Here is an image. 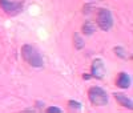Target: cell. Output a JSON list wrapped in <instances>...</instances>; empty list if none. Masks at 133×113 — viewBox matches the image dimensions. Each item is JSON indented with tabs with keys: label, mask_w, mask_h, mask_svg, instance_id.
<instances>
[{
	"label": "cell",
	"mask_w": 133,
	"mask_h": 113,
	"mask_svg": "<svg viewBox=\"0 0 133 113\" xmlns=\"http://www.w3.org/2000/svg\"><path fill=\"white\" fill-rule=\"evenodd\" d=\"M0 8L9 16H15L23 11V5L12 0H0Z\"/></svg>",
	"instance_id": "277c9868"
},
{
	"label": "cell",
	"mask_w": 133,
	"mask_h": 113,
	"mask_svg": "<svg viewBox=\"0 0 133 113\" xmlns=\"http://www.w3.org/2000/svg\"><path fill=\"white\" fill-rule=\"evenodd\" d=\"M96 23L97 27L103 31H109L113 27V16L112 12L107 8H100L96 15Z\"/></svg>",
	"instance_id": "3957f363"
},
{
	"label": "cell",
	"mask_w": 133,
	"mask_h": 113,
	"mask_svg": "<svg viewBox=\"0 0 133 113\" xmlns=\"http://www.w3.org/2000/svg\"><path fill=\"white\" fill-rule=\"evenodd\" d=\"M132 84V78L127 72H120L116 78V85L121 89H128Z\"/></svg>",
	"instance_id": "8992f818"
},
{
	"label": "cell",
	"mask_w": 133,
	"mask_h": 113,
	"mask_svg": "<svg viewBox=\"0 0 133 113\" xmlns=\"http://www.w3.org/2000/svg\"><path fill=\"white\" fill-rule=\"evenodd\" d=\"M113 52H115L116 56H118L120 59H123V60L128 59V52H127V49L124 47H115L113 48Z\"/></svg>",
	"instance_id": "30bf717a"
},
{
	"label": "cell",
	"mask_w": 133,
	"mask_h": 113,
	"mask_svg": "<svg viewBox=\"0 0 133 113\" xmlns=\"http://www.w3.org/2000/svg\"><path fill=\"white\" fill-rule=\"evenodd\" d=\"M21 56L25 63H28L31 67H35V68H41L44 61L41 55L37 52V49L35 47H32L29 44H24L21 47Z\"/></svg>",
	"instance_id": "6da1fadb"
},
{
	"label": "cell",
	"mask_w": 133,
	"mask_h": 113,
	"mask_svg": "<svg viewBox=\"0 0 133 113\" xmlns=\"http://www.w3.org/2000/svg\"><path fill=\"white\" fill-rule=\"evenodd\" d=\"M45 110H47L48 113H61V112H63L61 108H57V107H48Z\"/></svg>",
	"instance_id": "7c38bea8"
},
{
	"label": "cell",
	"mask_w": 133,
	"mask_h": 113,
	"mask_svg": "<svg viewBox=\"0 0 133 113\" xmlns=\"http://www.w3.org/2000/svg\"><path fill=\"white\" fill-rule=\"evenodd\" d=\"M92 76L91 75H84V78H85V80H88V78H91Z\"/></svg>",
	"instance_id": "5bb4252c"
},
{
	"label": "cell",
	"mask_w": 133,
	"mask_h": 113,
	"mask_svg": "<svg viewBox=\"0 0 133 113\" xmlns=\"http://www.w3.org/2000/svg\"><path fill=\"white\" fill-rule=\"evenodd\" d=\"M88 98L95 107H105L108 104V95L100 87H92L88 90Z\"/></svg>",
	"instance_id": "7a4b0ae2"
},
{
	"label": "cell",
	"mask_w": 133,
	"mask_h": 113,
	"mask_svg": "<svg viewBox=\"0 0 133 113\" xmlns=\"http://www.w3.org/2000/svg\"><path fill=\"white\" fill-rule=\"evenodd\" d=\"M93 8H95V7H93L92 4H85V5L83 7V12L88 15V14H91V12H92V9H93Z\"/></svg>",
	"instance_id": "4fadbf2b"
},
{
	"label": "cell",
	"mask_w": 133,
	"mask_h": 113,
	"mask_svg": "<svg viewBox=\"0 0 133 113\" xmlns=\"http://www.w3.org/2000/svg\"><path fill=\"white\" fill-rule=\"evenodd\" d=\"M104 73H105V67H104L103 60L101 59H95L93 63H92V73H91V76L96 77V78H103Z\"/></svg>",
	"instance_id": "5b68a950"
},
{
	"label": "cell",
	"mask_w": 133,
	"mask_h": 113,
	"mask_svg": "<svg viewBox=\"0 0 133 113\" xmlns=\"http://www.w3.org/2000/svg\"><path fill=\"white\" fill-rule=\"evenodd\" d=\"M95 31H96V25L93 24L92 21L87 20L83 24V33H84V35H92Z\"/></svg>",
	"instance_id": "ba28073f"
},
{
	"label": "cell",
	"mask_w": 133,
	"mask_h": 113,
	"mask_svg": "<svg viewBox=\"0 0 133 113\" xmlns=\"http://www.w3.org/2000/svg\"><path fill=\"white\" fill-rule=\"evenodd\" d=\"M73 44H75V48L76 49H83L84 48V40H83V37L80 36V33H73Z\"/></svg>",
	"instance_id": "9c48e42d"
},
{
	"label": "cell",
	"mask_w": 133,
	"mask_h": 113,
	"mask_svg": "<svg viewBox=\"0 0 133 113\" xmlns=\"http://www.w3.org/2000/svg\"><path fill=\"white\" fill-rule=\"evenodd\" d=\"M68 108L72 109V110H80L81 109V104L79 103V101L71 100V101H68Z\"/></svg>",
	"instance_id": "8fae6325"
},
{
	"label": "cell",
	"mask_w": 133,
	"mask_h": 113,
	"mask_svg": "<svg viewBox=\"0 0 133 113\" xmlns=\"http://www.w3.org/2000/svg\"><path fill=\"white\" fill-rule=\"evenodd\" d=\"M115 98H116V101H117L118 105L124 107V108H128L129 110H132V108H133V101H132V98H129L128 96L120 93V92L115 93Z\"/></svg>",
	"instance_id": "52a82bcc"
},
{
	"label": "cell",
	"mask_w": 133,
	"mask_h": 113,
	"mask_svg": "<svg viewBox=\"0 0 133 113\" xmlns=\"http://www.w3.org/2000/svg\"><path fill=\"white\" fill-rule=\"evenodd\" d=\"M91 2H93V0H91Z\"/></svg>",
	"instance_id": "9a60e30c"
}]
</instances>
